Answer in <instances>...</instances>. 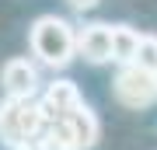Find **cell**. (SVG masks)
<instances>
[{
  "instance_id": "obj_8",
  "label": "cell",
  "mask_w": 157,
  "mask_h": 150,
  "mask_svg": "<svg viewBox=\"0 0 157 150\" xmlns=\"http://www.w3.org/2000/svg\"><path fill=\"white\" fill-rule=\"evenodd\" d=\"M140 35L133 25H112V63L126 67V63L136 60V45H140Z\"/></svg>"
},
{
  "instance_id": "obj_9",
  "label": "cell",
  "mask_w": 157,
  "mask_h": 150,
  "mask_svg": "<svg viewBox=\"0 0 157 150\" xmlns=\"http://www.w3.org/2000/svg\"><path fill=\"white\" fill-rule=\"evenodd\" d=\"M136 67L147 70V73H157V35H140V45H136Z\"/></svg>"
},
{
  "instance_id": "obj_1",
  "label": "cell",
  "mask_w": 157,
  "mask_h": 150,
  "mask_svg": "<svg viewBox=\"0 0 157 150\" xmlns=\"http://www.w3.org/2000/svg\"><path fill=\"white\" fill-rule=\"evenodd\" d=\"M28 49L49 70H63L77 56V28L59 14H39L28 28Z\"/></svg>"
},
{
  "instance_id": "obj_2",
  "label": "cell",
  "mask_w": 157,
  "mask_h": 150,
  "mask_svg": "<svg viewBox=\"0 0 157 150\" xmlns=\"http://www.w3.org/2000/svg\"><path fill=\"white\" fill-rule=\"evenodd\" d=\"M42 129H45V115L39 108V98H4L0 101V143L7 150L28 136H39Z\"/></svg>"
},
{
  "instance_id": "obj_4",
  "label": "cell",
  "mask_w": 157,
  "mask_h": 150,
  "mask_svg": "<svg viewBox=\"0 0 157 150\" xmlns=\"http://www.w3.org/2000/svg\"><path fill=\"white\" fill-rule=\"evenodd\" d=\"M84 105V94H80V87L67 77H56L49 80L45 87L39 91V108L45 115V122H56V119H70L73 112Z\"/></svg>"
},
{
  "instance_id": "obj_11",
  "label": "cell",
  "mask_w": 157,
  "mask_h": 150,
  "mask_svg": "<svg viewBox=\"0 0 157 150\" xmlns=\"http://www.w3.org/2000/svg\"><path fill=\"white\" fill-rule=\"evenodd\" d=\"M67 4L73 7V11H94V7L101 4V0H67Z\"/></svg>"
},
{
  "instance_id": "obj_6",
  "label": "cell",
  "mask_w": 157,
  "mask_h": 150,
  "mask_svg": "<svg viewBox=\"0 0 157 150\" xmlns=\"http://www.w3.org/2000/svg\"><path fill=\"white\" fill-rule=\"evenodd\" d=\"M77 56L91 67L112 63V25L108 21H91L77 28Z\"/></svg>"
},
{
  "instance_id": "obj_5",
  "label": "cell",
  "mask_w": 157,
  "mask_h": 150,
  "mask_svg": "<svg viewBox=\"0 0 157 150\" xmlns=\"http://www.w3.org/2000/svg\"><path fill=\"white\" fill-rule=\"evenodd\" d=\"M0 87L7 98H39L42 77H39V63L28 56H11L0 70Z\"/></svg>"
},
{
  "instance_id": "obj_3",
  "label": "cell",
  "mask_w": 157,
  "mask_h": 150,
  "mask_svg": "<svg viewBox=\"0 0 157 150\" xmlns=\"http://www.w3.org/2000/svg\"><path fill=\"white\" fill-rule=\"evenodd\" d=\"M112 91H115L119 105H126V108H150L157 101V73H147L136 63H126L115 73Z\"/></svg>"
},
{
  "instance_id": "obj_7",
  "label": "cell",
  "mask_w": 157,
  "mask_h": 150,
  "mask_svg": "<svg viewBox=\"0 0 157 150\" xmlns=\"http://www.w3.org/2000/svg\"><path fill=\"white\" fill-rule=\"evenodd\" d=\"M67 122H70L73 140H77V147H80V150H91V147L101 140V122H98V115H94L87 105H80V108L67 119Z\"/></svg>"
},
{
  "instance_id": "obj_10",
  "label": "cell",
  "mask_w": 157,
  "mask_h": 150,
  "mask_svg": "<svg viewBox=\"0 0 157 150\" xmlns=\"http://www.w3.org/2000/svg\"><path fill=\"white\" fill-rule=\"evenodd\" d=\"M11 150H49V143H45V136L39 133V136H28V140H21L17 147H11Z\"/></svg>"
}]
</instances>
